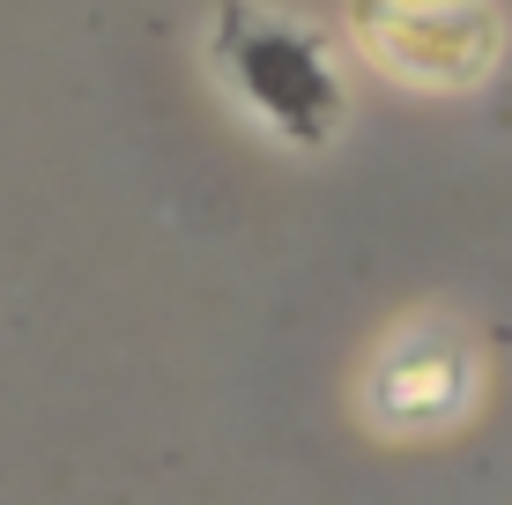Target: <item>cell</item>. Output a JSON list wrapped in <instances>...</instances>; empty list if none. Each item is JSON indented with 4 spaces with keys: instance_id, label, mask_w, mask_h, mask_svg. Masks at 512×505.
Segmentation results:
<instances>
[{
    "instance_id": "1",
    "label": "cell",
    "mask_w": 512,
    "mask_h": 505,
    "mask_svg": "<svg viewBox=\"0 0 512 505\" xmlns=\"http://www.w3.org/2000/svg\"><path fill=\"white\" fill-rule=\"evenodd\" d=\"M216 67L238 104L275 127L282 142H327L342 127V75L327 60V38L275 8H231L216 23Z\"/></svg>"
},
{
    "instance_id": "2",
    "label": "cell",
    "mask_w": 512,
    "mask_h": 505,
    "mask_svg": "<svg viewBox=\"0 0 512 505\" xmlns=\"http://www.w3.org/2000/svg\"><path fill=\"white\" fill-rule=\"evenodd\" d=\"M475 402H483V342H475V327L453 320V312H416V320H401L357 379L364 424L386 431V439L453 431Z\"/></svg>"
},
{
    "instance_id": "3",
    "label": "cell",
    "mask_w": 512,
    "mask_h": 505,
    "mask_svg": "<svg viewBox=\"0 0 512 505\" xmlns=\"http://www.w3.org/2000/svg\"><path fill=\"white\" fill-rule=\"evenodd\" d=\"M364 45L386 75L416 82V90H468L498 60L505 23L490 8H372Z\"/></svg>"
}]
</instances>
